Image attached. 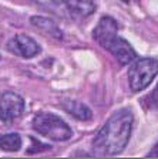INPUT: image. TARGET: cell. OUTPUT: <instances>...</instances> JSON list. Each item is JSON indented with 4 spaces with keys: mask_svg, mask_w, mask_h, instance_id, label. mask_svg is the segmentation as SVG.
<instances>
[{
    "mask_svg": "<svg viewBox=\"0 0 158 159\" xmlns=\"http://www.w3.org/2000/svg\"><path fill=\"white\" fill-rule=\"evenodd\" d=\"M158 74V60L152 57L137 60L128 70L130 87L134 93L145 89Z\"/></svg>",
    "mask_w": 158,
    "mask_h": 159,
    "instance_id": "3957f363",
    "label": "cell"
},
{
    "mask_svg": "<svg viewBox=\"0 0 158 159\" xmlns=\"http://www.w3.org/2000/svg\"><path fill=\"white\" fill-rule=\"evenodd\" d=\"M132 122L134 115L130 108L115 111L93 139V153L97 156H113L122 152L131 138Z\"/></svg>",
    "mask_w": 158,
    "mask_h": 159,
    "instance_id": "6da1fadb",
    "label": "cell"
},
{
    "mask_svg": "<svg viewBox=\"0 0 158 159\" xmlns=\"http://www.w3.org/2000/svg\"><path fill=\"white\" fill-rule=\"evenodd\" d=\"M93 37L103 48H108L110 44L118 37V26L113 17L104 16L100 19L98 24L93 30Z\"/></svg>",
    "mask_w": 158,
    "mask_h": 159,
    "instance_id": "5b68a950",
    "label": "cell"
},
{
    "mask_svg": "<svg viewBox=\"0 0 158 159\" xmlns=\"http://www.w3.org/2000/svg\"><path fill=\"white\" fill-rule=\"evenodd\" d=\"M30 21L40 31H43V33L54 37V39H63V31L57 27V24L53 20L47 19V17H41V16H33L30 19Z\"/></svg>",
    "mask_w": 158,
    "mask_h": 159,
    "instance_id": "30bf717a",
    "label": "cell"
},
{
    "mask_svg": "<svg viewBox=\"0 0 158 159\" xmlns=\"http://www.w3.org/2000/svg\"><path fill=\"white\" fill-rule=\"evenodd\" d=\"M107 51L111 53L113 57H114L121 66L130 64L131 61H134V60L137 58V54H135L134 48L131 47V44H130L127 40L121 39V37H117V39L110 44Z\"/></svg>",
    "mask_w": 158,
    "mask_h": 159,
    "instance_id": "52a82bcc",
    "label": "cell"
},
{
    "mask_svg": "<svg viewBox=\"0 0 158 159\" xmlns=\"http://www.w3.org/2000/svg\"><path fill=\"white\" fill-rule=\"evenodd\" d=\"M141 105H144L147 109H158V84L152 93H150L141 101Z\"/></svg>",
    "mask_w": 158,
    "mask_h": 159,
    "instance_id": "4fadbf2b",
    "label": "cell"
},
{
    "mask_svg": "<svg viewBox=\"0 0 158 159\" xmlns=\"http://www.w3.org/2000/svg\"><path fill=\"white\" fill-rule=\"evenodd\" d=\"M7 50L10 53H13L14 56L23 57V58H31L41 51L36 40L26 34H16L7 43Z\"/></svg>",
    "mask_w": 158,
    "mask_h": 159,
    "instance_id": "8992f818",
    "label": "cell"
},
{
    "mask_svg": "<svg viewBox=\"0 0 158 159\" xmlns=\"http://www.w3.org/2000/svg\"><path fill=\"white\" fill-rule=\"evenodd\" d=\"M20 148H22V136L19 134H0V151L17 152Z\"/></svg>",
    "mask_w": 158,
    "mask_h": 159,
    "instance_id": "8fae6325",
    "label": "cell"
},
{
    "mask_svg": "<svg viewBox=\"0 0 158 159\" xmlns=\"http://www.w3.org/2000/svg\"><path fill=\"white\" fill-rule=\"evenodd\" d=\"M24 111V99L16 93L6 91L0 94V121L13 122Z\"/></svg>",
    "mask_w": 158,
    "mask_h": 159,
    "instance_id": "277c9868",
    "label": "cell"
},
{
    "mask_svg": "<svg viewBox=\"0 0 158 159\" xmlns=\"http://www.w3.org/2000/svg\"><path fill=\"white\" fill-rule=\"evenodd\" d=\"M69 11L79 17H89L96 11L94 0H64Z\"/></svg>",
    "mask_w": 158,
    "mask_h": 159,
    "instance_id": "ba28073f",
    "label": "cell"
},
{
    "mask_svg": "<svg viewBox=\"0 0 158 159\" xmlns=\"http://www.w3.org/2000/svg\"><path fill=\"white\" fill-rule=\"evenodd\" d=\"M33 2L39 3L40 6L46 7L50 11L59 14V16H66L67 11H69L66 7V3H64V0H33Z\"/></svg>",
    "mask_w": 158,
    "mask_h": 159,
    "instance_id": "7c38bea8",
    "label": "cell"
},
{
    "mask_svg": "<svg viewBox=\"0 0 158 159\" xmlns=\"http://www.w3.org/2000/svg\"><path fill=\"white\" fill-rule=\"evenodd\" d=\"M63 109L69 112L71 116L80 119V121H90L93 118V112L91 109L86 105V104L80 102V101H73V99H69V101H64L61 104Z\"/></svg>",
    "mask_w": 158,
    "mask_h": 159,
    "instance_id": "9c48e42d",
    "label": "cell"
},
{
    "mask_svg": "<svg viewBox=\"0 0 158 159\" xmlns=\"http://www.w3.org/2000/svg\"><path fill=\"white\" fill-rule=\"evenodd\" d=\"M33 129L40 135L46 138L56 141V142H63L69 141L73 136V131L66 121H63L60 116L50 112H39L33 118Z\"/></svg>",
    "mask_w": 158,
    "mask_h": 159,
    "instance_id": "7a4b0ae2",
    "label": "cell"
},
{
    "mask_svg": "<svg viewBox=\"0 0 158 159\" xmlns=\"http://www.w3.org/2000/svg\"><path fill=\"white\" fill-rule=\"evenodd\" d=\"M147 156H158V142L154 145V148L151 149V152H148Z\"/></svg>",
    "mask_w": 158,
    "mask_h": 159,
    "instance_id": "5bb4252c",
    "label": "cell"
}]
</instances>
